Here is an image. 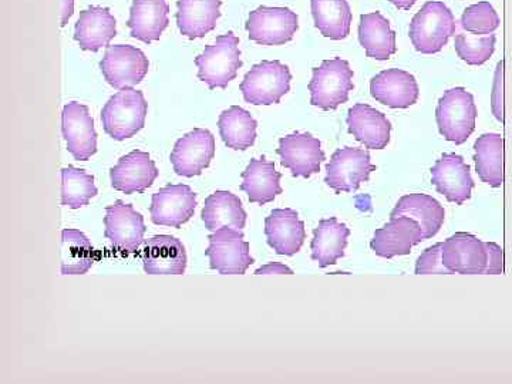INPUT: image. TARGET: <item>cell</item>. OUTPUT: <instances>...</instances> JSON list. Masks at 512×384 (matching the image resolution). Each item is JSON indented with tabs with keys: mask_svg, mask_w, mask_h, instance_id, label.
Instances as JSON below:
<instances>
[{
	"mask_svg": "<svg viewBox=\"0 0 512 384\" xmlns=\"http://www.w3.org/2000/svg\"><path fill=\"white\" fill-rule=\"evenodd\" d=\"M299 29V16L289 8L259 6L249 13V39L262 46H282L291 42Z\"/></svg>",
	"mask_w": 512,
	"mask_h": 384,
	"instance_id": "9",
	"label": "cell"
},
{
	"mask_svg": "<svg viewBox=\"0 0 512 384\" xmlns=\"http://www.w3.org/2000/svg\"><path fill=\"white\" fill-rule=\"evenodd\" d=\"M292 73L279 60H264L255 64L242 80V96L254 106L278 104L291 90Z\"/></svg>",
	"mask_w": 512,
	"mask_h": 384,
	"instance_id": "6",
	"label": "cell"
},
{
	"mask_svg": "<svg viewBox=\"0 0 512 384\" xmlns=\"http://www.w3.org/2000/svg\"><path fill=\"white\" fill-rule=\"evenodd\" d=\"M222 0H178L177 25L181 35L201 39L217 28Z\"/></svg>",
	"mask_w": 512,
	"mask_h": 384,
	"instance_id": "26",
	"label": "cell"
},
{
	"mask_svg": "<svg viewBox=\"0 0 512 384\" xmlns=\"http://www.w3.org/2000/svg\"><path fill=\"white\" fill-rule=\"evenodd\" d=\"M349 133L369 150H383L389 146L392 123L382 111L365 103L355 104L348 114Z\"/></svg>",
	"mask_w": 512,
	"mask_h": 384,
	"instance_id": "24",
	"label": "cell"
},
{
	"mask_svg": "<svg viewBox=\"0 0 512 384\" xmlns=\"http://www.w3.org/2000/svg\"><path fill=\"white\" fill-rule=\"evenodd\" d=\"M476 170L483 183L493 188L504 184V138L501 134L487 133L474 144Z\"/></svg>",
	"mask_w": 512,
	"mask_h": 384,
	"instance_id": "32",
	"label": "cell"
},
{
	"mask_svg": "<svg viewBox=\"0 0 512 384\" xmlns=\"http://www.w3.org/2000/svg\"><path fill=\"white\" fill-rule=\"evenodd\" d=\"M90 239L79 229H63L62 232V275H84L96 262Z\"/></svg>",
	"mask_w": 512,
	"mask_h": 384,
	"instance_id": "35",
	"label": "cell"
},
{
	"mask_svg": "<svg viewBox=\"0 0 512 384\" xmlns=\"http://www.w3.org/2000/svg\"><path fill=\"white\" fill-rule=\"evenodd\" d=\"M141 259L148 275H184L187 269L183 242L171 235H156L144 241Z\"/></svg>",
	"mask_w": 512,
	"mask_h": 384,
	"instance_id": "20",
	"label": "cell"
},
{
	"mask_svg": "<svg viewBox=\"0 0 512 384\" xmlns=\"http://www.w3.org/2000/svg\"><path fill=\"white\" fill-rule=\"evenodd\" d=\"M62 131L67 151L77 161L90 160L97 153V133L89 107L72 101L62 113Z\"/></svg>",
	"mask_w": 512,
	"mask_h": 384,
	"instance_id": "15",
	"label": "cell"
},
{
	"mask_svg": "<svg viewBox=\"0 0 512 384\" xmlns=\"http://www.w3.org/2000/svg\"><path fill=\"white\" fill-rule=\"evenodd\" d=\"M437 126L447 141L461 146L476 130L477 107L474 96L464 87L447 90L436 109Z\"/></svg>",
	"mask_w": 512,
	"mask_h": 384,
	"instance_id": "5",
	"label": "cell"
},
{
	"mask_svg": "<svg viewBox=\"0 0 512 384\" xmlns=\"http://www.w3.org/2000/svg\"><path fill=\"white\" fill-rule=\"evenodd\" d=\"M276 153L281 157V164L291 170L293 177L309 178L319 173L320 164L326 158L319 138L299 131L282 137Z\"/></svg>",
	"mask_w": 512,
	"mask_h": 384,
	"instance_id": "16",
	"label": "cell"
},
{
	"mask_svg": "<svg viewBox=\"0 0 512 384\" xmlns=\"http://www.w3.org/2000/svg\"><path fill=\"white\" fill-rule=\"evenodd\" d=\"M148 103L140 90H120L101 110L104 131L113 140L124 141L136 136L146 124Z\"/></svg>",
	"mask_w": 512,
	"mask_h": 384,
	"instance_id": "3",
	"label": "cell"
},
{
	"mask_svg": "<svg viewBox=\"0 0 512 384\" xmlns=\"http://www.w3.org/2000/svg\"><path fill=\"white\" fill-rule=\"evenodd\" d=\"M461 28L471 35H491L500 28V16L490 2L468 6L461 16Z\"/></svg>",
	"mask_w": 512,
	"mask_h": 384,
	"instance_id": "38",
	"label": "cell"
},
{
	"mask_svg": "<svg viewBox=\"0 0 512 384\" xmlns=\"http://www.w3.org/2000/svg\"><path fill=\"white\" fill-rule=\"evenodd\" d=\"M282 174L278 173L275 164L265 157L254 158L242 173L241 190L247 192L249 202L265 205L282 194Z\"/></svg>",
	"mask_w": 512,
	"mask_h": 384,
	"instance_id": "28",
	"label": "cell"
},
{
	"mask_svg": "<svg viewBox=\"0 0 512 384\" xmlns=\"http://www.w3.org/2000/svg\"><path fill=\"white\" fill-rule=\"evenodd\" d=\"M495 43H497V36L494 33L484 36L458 33L454 47L463 62L470 66H481L494 55Z\"/></svg>",
	"mask_w": 512,
	"mask_h": 384,
	"instance_id": "37",
	"label": "cell"
},
{
	"mask_svg": "<svg viewBox=\"0 0 512 384\" xmlns=\"http://www.w3.org/2000/svg\"><path fill=\"white\" fill-rule=\"evenodd\" d=\"M370 94L390 109H409L419 100L420 89L413 74L406 70L387 69L373 77Z\"/></svg>",
	"mask_w": 512,
	"mask_h": 384,
	"instance_id": "18",
	"label": "cell"
},
{
	"mask_svg": "<svg viewBox=\"0 0 512 384\" xmlns=\"http://www.w3.org/2000/svg\"><path fill=\"white\" fill-rule=\"evenodd\" d=\"M373 171H376V165L372 164L369 151L356 147L340 148L326 165L325 183L338 194L352 192L366 183Z\"/></svg>",
	"mask_w": 512,
	"mask_h": 384,
	"instance_id": "10",
	"label": "cell"
},
{
	"mask_svg": "<svg viewBox=\"0 0 512 384\" xmlns=\"http://www.w3.org/2000/svg\"><path fill=\"white\" fill-rule=\"evenodd\" d=\"M431 181L440 194L456 205H463L471 198L474 188L470 167L457 154H444L431 168Z\"/></svg>",
	"mask_w": 512,
	"mask_h": 384,
	"instance_id": "17",
	"label": "cell"
},
{
	"mask_svg": "<svg viewBox=\"0 0 512 384\" xmlns=\"http://www.w3.org/2000/svg\"><path fill=\"white\" fill-rule=\"evenodd\" d=\"M488 265L485 275H501L504 272V249L494 242H487Z\"/></svg>",
	"mask_w": 512,
	"mask_h": 384,
	"instance_id": "41",
	"label": "cell"
},
{
	"mask_svg": "<svg viewBox=\"0 0 512 384\" xmlns=\"http://www.w3.org/2000/svg\"><path fill=\"white\" fill-rule=\"evenodd\" d=\"M353 70L348 60H323L319 67L312 70V80L309 83L312 106L322 110H336L340 104L349 100L350 92L355 89Z\"/></svg>",
	"mask_w": 512,
	"mask_h": 384,
	"instance_id": "4",
	"label": "cell"
},
{
	"mask_svg": "<svg viewBox=\"0 0 512 384\" xmlns=\"http://www.w3.org/2000/svg\"><path fill=\"white\" fill-rule=\"evenodd\" d=\"M269 247L278 255L292 256L301 251L306 239L305 222L291 208H278L265 220Z\"/></svg>",
	"mask_w": 512,
	"mask_h": 384,
	"instance_id": "22",
	"label": "cell"
},
{
	"mask_svg": "<svg viewBox=\"0 0 512 384\" xmlns=\"http://www.w3.org/2000/svg\"><path fill=\"white\" fill-rule=\"evenodd\" d=\"M198 79L207 83L211 90L227 89L235 80L242 67L239 39L234 32L218 36L212 45L205 47L200 56L195 57Z\"/></svg>",
	"mask_w": 512,
	"mask_h": 384,
	"instance_id": "2",
	"label": "cell"
},
{
	"mask_svg": "<svg viewBox=\"0 0 512 384\" xmlns=\"http://www.w3.org/2000/svg\"><path fill=\"white\" fill-rule=\"evenodd\" d=\"M409 217L423 231L424 241L433 238L443 227L446 211L436 198L426 194L404 195L397 201L390 218Z\"/></svg>",
	"mask_w": 512,
	"mask_h": 384,
	"instance_id": "27",
	"label": "cell"
},
{
	"mask_svg": "<svg viewBox=\"0 0 512 384\" xmlns=\"http://www.w3.org/2000/svg\"><path fill=\"white\" fill-rule=\"evenodd\" d=\"M441 259L451 274L485 275L488 265L487 242L467 232H457L443 242Z\"/></svg>",
	"mask_w": 512,
	"mask_h": 384,
	"instance_id": "12",
	"label": "cell"
},
{
	"mask_svg": "<svg viewBox=\"0 0 512 384\" xmlns=\"http://www.w3.org/2000/svg\"><path fill=\"white\" fill-rule=\"evenodd\" d=\"M150 62L143 50L130 45L109 46L100 62L104 79L113 89H133L146 79Z\"/></svg>",
	"mask_w": 512,
	"mask_h": 384,
	"instance_id": "7",
	"label": "cell"
},
{
	"mask_svg": "<svg viewBox=\"0 0 512 384\" xmlns=\"http://www.w3.org/2000/svg\"><path fill=\"white\" fill-rule=\"evenodd\" d=\"M218 128L225 146L232 150L245 151L255 144L258 123L249 111L239 106L222 111Z\"/></svg>",
	"mask_w": 512,
	"mask_h": 384,
	"instance_id": "34",
	"label": "cell"
},
{
	"mask_svg": "<svg viewBox=\"0 0 512 384\" xmlns=\"http://www.w3.org/2000/svg\"><path fill=\"white\" fill-rule=\"evenodd\" d=\"M457 32L453 12L439 0H430L410 23V40L421 55L441 52Z\"/></svg>",
	"mask_w": 512,
	"mask_h": 384,
	"instance_id": "1",
	"label": "cell"
},
{
	"mask_svg": "<svg viewBox=\"0 0 512 384\" xmlns=\"http://www.w3.org/2000/svg\"><path fill=\"white\" fill-rule=\"evenodd\" d=\"M197 194L185 184L167 185L153 195L151 221L161 227L181 228L194 217Z\"/></svg>",
	"mask_w": 512,
	"mask_h": 384,
	"instance_id": "14",
	"label": "cell"
},
{
	"mask_svg": "<svg viewBox=\"0 0 512 384\" xmlns=\"http://www.w3.org/2000/svg\"><path fill=\"white\" fill-rule=\"evenodd\" d=\"M359 40L367 57L379 62L396 55V33L390 28L389 20L380 12L360 16Z\"/></svg>",
	"mask_w": 512,
	"mask_h": 384,
	"instance_id": "29",
	"label": "cell"
},
{
	"mask_svg": "<svg viewBox=\"0 0 512 384\" xmlns=\"http://www.w3.org/2000/svg\"><path fill=\"white\" fill-rule=\"evenodd\" d=\"M104 237L109 239L113 248L134 254L144 244L147 228L143 215L134 210L133 205L121 200L106 208L104 217Z\"/></svg>",
	"mask_w": 512,
	"mask_h": 384,
	"instance_id": "11",
	"label": "cell"
},
{
	"mask_svg": "<svg viewBox=\"0 0 512 384\" xmlns=\"http://www.w3.org/2000/svg\"><path fill=\"white\" fill-rule=\"evenodd\" d=\"M167 0H133L127 26L131 37L150 45L157 42L170 23Z\"/></svg>",
	"mask_w": 512,
	"mask_h": 384,
	"instance_id": "25",
	"label": "cell"
},
{
	"mask_svg": "<svg viewBox=\"0 0 512 384\" xmlns=\"http://www.w3.org/2000/svg\"><path fill=\"white\" fill-rule=\"evenodd\" d=\"M116 35L117 20L109 8L90 6L80 12L74 28V40L79 43L80 49L99 52L103 47H109Z\"/></svg>",
	"mask_w": 512,
	"mask_h": 384,
	"instance_id": "23",
	"label": "cell"
},
{
	"mask_svg": "<svg viewBox=\"0 0 512 384\" xmlns=\"http://www.w3.org/2000/svg\"><path fill=\"white\" fill-rule=\"evenodd\" d=\"M397 9L410 10L416 5L417 0H390Z\"/></svg>",
	"mask_w": 512,
	"mask_h": 384,
	"instance_id": "44",
	"label": "cell"
},
{
	"mask_svg": "<svg viewBox=\"0 0 512 384\" xmlns=\"http://www.w3.org/2000/svg\"><path fill=\"white\" fill-rule=\"evenodd\" d=\"M157 165L150 154L134 150L121 157L110 171L111 187L124 194H141L157 180Z\"/></svg>",
	"mask_w": 512,
	"mask_h": 384,
	"instance_id": "21",
	"label": "cell"
},
{
	"mask_svg": "<svg viewBox=\"0 0 512 384\" xmlns=\"http://www.w3.org/2000/svg\"><path fill=\"white\" fill-rule=\"evenodd\" d=\"M491 109L495 119L504 121V62L501 60L495 72L493 93H491Z\"/></svg>",
	"mask_w": 512,
	"mask_h": 384,
	"instance_id": "40",
	"label": "cell"
},
{
	"mask_svg": "<svg viewBox=\"0 0 512 384\" xmlns=\"http://www.w3.org/2000/svg\"><path fill=\"white\" fill-rule=\"evenodd\" d=\"M441 251H443V242L440 244L433 245V247L427 248L417 259L416 274L417 275H431V274H443L450 275L446 266L443 264L441 259Z\"/></svg>",
	"mask_w": 512,
	"mask_h": 384,
	"instance_id": "39",
	"label": "cell"
},
{
	"mask_svg": "<svg viewBox=\"0 0 512 384\" xmlns=\"http://www.w3.org/2000/svg\"><path fill=\"white\" fill-rule=\"evenodd\" d=\"M423 241V231L416 221L409 217H396L377 229L370 247L380 258L392 259L394 256L410 255L413 247Z\"/></svg>",
	"mask_w": 512,
	"mask_h": 384,
	"instance_id": "19",
	"label": "cell"
},
{
	"mask_svg": "<svg viewBox=\"0 0 512 384\" xmlns=\"http://www.w3.org/2000/svg\"><path fill=\"white\" fill-rule=\"evenodd\" d=\"M93 175L87 174L82 168L69 167L62 170V205L79 210L86 207L97 195Z\"/></svg>",
	"mask_w": 512,
	"mask_h": 384,
	"instance_id": "36",
	"label": "cell"
},
{
	"mask_svg": "<svg viewBox=\"0 0 512 384\" xmlns=\"http://www.w3.org/2000/svg\"><path fill=\"white\" fill-rule=\"evenodd\" d=\"M349 237L350 229L335 217L320 221L313 231L311 245L313 261L318 262L320 268L335 265L345 256Z\"/></svg>",
	"mask_w": 512,
	"mask_h": 384,
	"instance_id": "31",
	"label": "cell"
},
{
	"mask_svg": "<svg viewBox=\"0 0 512 384\" xmlns=\"http://www.w3.org/2000/svg\"><path fill=\"white\" fill-rule=\"evenodd\" d=\"M316 29L330 40H343L350 35L352 9L348 0H311Z\"/></svg>",
	"mask_w": 512,
	"mask_h": 384,
	"instance_id": "33",
	"label": "cell"
},
{
	"mask_svg": "<svg viewBox=\"0 0 512 384\" xmlns=\"http://www.w3.org/2000/svg\"><path fill=\"white\" fill-rule=\"evenodd\" d=\"M272 274H285V275H293V271L291 268L284 264H279V262H271V264L261 266V268L256 269L255 275H272Z\"/></svg>",
	"mask_w": 512,
	"mask_h": 384,
	"instance_id": "42",
	"label": "cell"
},
{
	"mask_svg": "<svg viewBox=\"0 0 512 384\" xmlns=\"http://www.w3.org/2000/svg\"><path fill=\"white\" fill-rule=\"evenodd\" d=\"M215 156V137L205 128H195L175 143L171 164L181 177H197L210 167Z\"/></svg>",
	"mask_w": 512,
	"mask_h": 384,
	"instance_id": "13",
	"label": "cell"
},
{
	"mask_svg": "<svg viewBox=\"0 0 512 384\" xmlns=\"http://www.w3.org/2000/svg\"><path fill=\"white\" fill-rule=\"evenodd\" d=\"M74 13V0H60V26L64 28V26L69 23L70 18H72Z\"/></svg>",
	"mask_w": 512,
	"mask_h": 384,
	"instance_id": "43",
	"label": "cell"
},
{
	"mask_svg": "<svg viewBox=\"0 0 512 384\" xmlns=\"http://www.w3.org/2000/svg\"><path fill=\"white\" fill-rule=\"evenodd\" d=\"M210 247L205 255L210 258L211 269L221 275H244L254 258L249 252L244 232L238 229L221 228L208 237Z\"/></svg>",
	"mask_w": 512,
	"mask_h": 384,
	"instance_id": "8",
	"label": "cell"
},
{
	"mask_svg": "<svg viewBox=\"0 0 512 384\" xmlns=\"http://www.w3.org/2000/svg\"><path fill=\"white\" fill-rule=\"evenodd\" d=\"M202 221L208 231L215 232L221 228L242 231L247 224V212L242 202L231 191H215L205 200L202 208Z\"/></svg>",
	"mask_w": 512,
	"mask_h": 384,
	"instance_id": "30",
	"label": "cell"
}]
</instances>
